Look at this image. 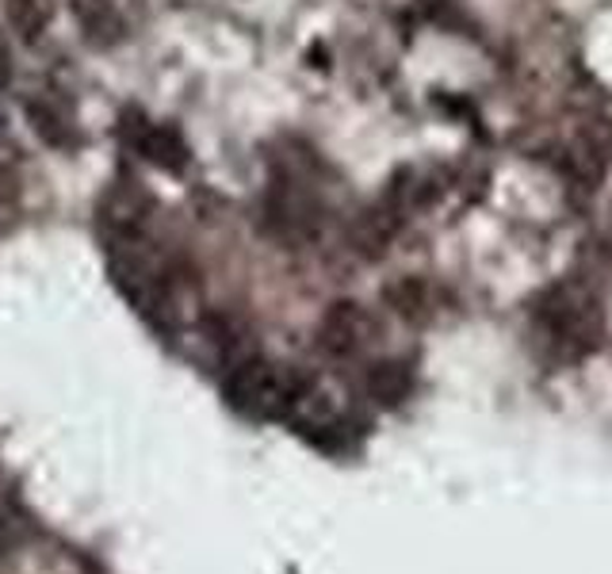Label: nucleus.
<instances>
[{
  "label": "nucleus",
  "instance_id": "obj_1",
  "mask_svg": "<svg viewBox=\"0 0 612 574\" xmlns=\"http://www.w3.org/2000/svg\"><path fill=\"white\" fill-rule=\"evenodd\" d=\"M533 322L544 345L563 360H582L604 341V307L597 291L582 279H563L548 287L533 307Z\"/></svg>",
  "mask_w": 612,
  "mask_h": 574
},
{
  "label": "nucleus",
  "instance_id": "obj_2",
  "mask_svg": "<svg viewBox=\"0 0 612 574\" xmlns=\"http://www.w3.org/2000/svg\"><path fill=\"white\" fill-rule=\"evenodd\" d=\"M223 391H226V402H230L238 414L295 417V410L314 391V379L295 372V367H284V364H276V360L261 357V352H246V357L230 360Z\"/></svg>",
  "mask_w": 612,
  "mask_h": 574
},
{
  "label": "nucleus",
  "instance_id": "obj_3",
  "mask_svg": "<svg viewBox=\"0 0 612 574\" xmlns=\"http://www.w3.org/2000/svg\"><path fill=\"white\" fill-rule=\"evenodd\" d=\"M120 142H123V150L138 153L146 165L161 169V173H180V169L188 165V158H191V150H188V142H184L180 127L150 120V115H142L138 108L123 112Z\"/></svg>",
  "mask_w": 612,
  "mask_h": 574
},
{
  "label": "nucleus",
  "instance_id": "obj_4",
  "mask_svg": "<svg viewBox=\"0 0 612 574\" xmlns=\"http://www.w3.org/2000/svg\"><path fill=\"white\" fill-rule=\"evenodd\" d=\"M264 223H268V230L276 238L307 241L322 230V203L299 180L276 176L268 188V200H264Z\"/></svg>",
  "mask_w": 612,
  "mask_h": 574
},
{
  "label": "nucleus",
  "instance_id": "obj_5",
  "mask_svg": "<svg viewBox=\"0 0 612 574\" xmlns=\"http://www.w3.org/2000/svg\"><path fill=\"white\" fill-rule=\"evenodd\" d=\"M375 341V319L357 299H337L319 322V349L334 360L360 357Z\"/></svg>",
  "mask_w": 612,
  "mask_h": 574
},
{
  "label": "nucleus",
  "instance_id": "obj_6",
  "mask_svg": "<svg viewBox=\"0 0 612 574\" xmlns=\"http://www.w3.org/2000/svg\"><path fill=\"white\" fill-rule=\"evenodd\" d=\"M551 165L559 169V176L566 184H574L582 191H594L604 180V173H609V150H604V142L597 135H574L559 146Z\"/></svg>",
  "mask_w": 612,
  "mask_h": 574
},
{
  "label": "nucleus",
  "instance_id": "obj_7",
  "mask_svg": "<svg viewBox=\"0 0 612 574\" xmlns=\"http://www.w3.org/2000/svg\"><path fill=\"white\" fill-rule=\"evenodd\" d=\"M440 191H445V180H440V173H433V169H398L387 180L379 200L387 203L398 219L410 223V219L429 211L433 203L440 200Z\"/></svg>",
  "mask_w": 612,
  "mask_h": 574
},
{
  "label": "nucleus",
  "instance_id": "obj_8",
  "mask_svg": "<svg viewBox=\"0 0 612 574\" xmlns=\"http://www.w3.org/2000/svg\"><path fill=\"white\" fill-rule=\"evenodd\" d=\"M24 120H27V127H32V135L39 138L42 146H50V150H77L80 146L77 123H73V115L65 112V104L54 100V96H42V92L27 96Z\"/></svg>",
  "mask_w": 612,
  "mask_h": 574
},
{
  "label": "nucleus",
  "instance_id": "obj_9",
  "mask_svg": "<svg viewBox=\"0 0 612 574\" xmlns=\"http://www.w3.org/2000/svg\"><path fill=\"white\" fill-rule=\"evenodd\" d=\"M73 20H77V32L88 47L96 50H112L127 39V16L120 12L115 0H70Z\"/></svg>",
  "mask_w": 612,
  "mask_h": 574
},
{
  "label": "nucleus",
  "instance_id": "obj_10",
  "mask_svg": "<svg viewBox=\"0 0 612 574\" xmlns=\"http://www.w3.org/2000/svg\"><path fill=\"white\" fill-rule=\"evenodd\" d=\"M96 215H100V226L112 241L142 238L146 219H150V200L138 188H115L96 208Z\"/></svg>",
  "mask_w": 612,
  "mask_h": 574
},
{
  "label": "nucleus",
  "instance_id": "obj_11",
  "mask_svg": "<svg viewBox=\"0 0 612 574\" xmlns=\"http://www.w3.org/2000/svg\"><path fill=\"white\" fill-rule=\"evenodd\" d=\"M402 226H405V219H398L387 203L375 200L372 208L360 211L357 223H352V234H349L352 253H360L364 261H379V257H387L390 241L398 238Z\"/></svg>",
  "mask_w": 612,
  "mask_h": 574
},
{
  "label": "nucleus",
  "instance_id": "obj_12",
  "mask_svg": "<svg viewBox=\"0 0 612 574\" xmlns=\"http://www.w3.org/2000/svg\"><path fill=\"white\" fill-rule=\"evenodd\" d=\"M364 391L379 407H402L414 395V367L405 360H375L364 372Z\"/></svg>",
  "mask_w": 612,
  "mask_h": 574
},
{
  "label": "nucleus",
  "instance_id": "obj_13",
  "mask_svg": "<svg viewBox=\"0 0 612 574\" xmlns=\"http://www.w3.org/2000/svg\"><path fill=\"white\" fill-rule=\"evenodd\" d=\"M383 303L398 319L422 322L433 311V287L425 276H395L390 284H383Z\"/></svg>",
  "mask_w": 612,
  "mask_h": 574
},
{
  "label": "nucleus",
  "instance_id": "obj_14",
  "mask_svg": "<svg viewBox=\"0 0 612 574\" xmlns=\"http://www.w3.org/2000/svg\"><path fill=\"white\" fill-rule=\"evenodd\" d=\"M4 24L24 47H39V39L50 27V4L47 0H0Z\"/></svg>",
  "mask_w": 612,
  "mask_h": 574
},
{
  "label": "nucleus",
  "instance_id": "obj_15",
  "mask_svg": "<svg viewBox=\"0 0 612 574\" xmlns=\"http://www.w3.org/2000/svg\"><path fill=\"white\" fill-rule=\"evenodd\" d=\"M9 80H12V54H9V47L0 42V88L9 85Z\"/></svg>",
  "mask_w": 612,
  "mask_h": 574
},
{
  "label": "nucleus",
  "instance_id": "obj_16",
  "mask_svg": "<svg viewBox=\"0 0 612 574\" xmlns=\"http://www.w3.org/2000/svg\"><path fill=\"white\" fill-rule=\"evenodd\" d=\"M16 196V176L9 169H0V200H12Z\"/></svg>",
  "mask_w": 612,
  "mask_h": 574
}]
</instances>
